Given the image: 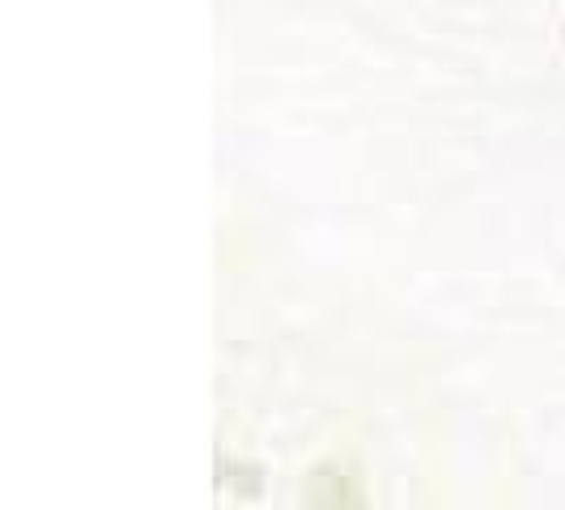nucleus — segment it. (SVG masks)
I'll list each match as a JSON object with an SVG mask.
<instances>
[]
</instances>
